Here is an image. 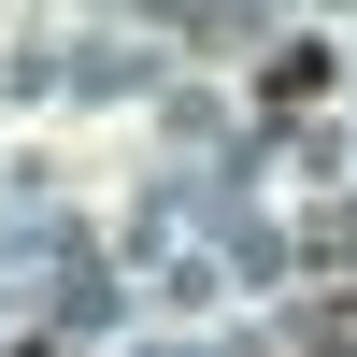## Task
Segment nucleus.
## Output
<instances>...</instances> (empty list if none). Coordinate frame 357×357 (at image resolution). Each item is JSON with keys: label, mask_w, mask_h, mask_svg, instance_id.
Returning <instances> with one entry per match:
<instances>
[{"label": "nucleus", "mask_w": 357, "mask_h": 357, "mask_svg": "<svg viewBox=\"0 0 357 357\" xmlns=\"http://www.w3.org/2000/svg\"><path fill=\"white\" fill-rule=\"evenodd\" d=\"M301 357H357V286H329V301L301 314Z\"/></svg>", "instance_id": "1"}]
</instances>
